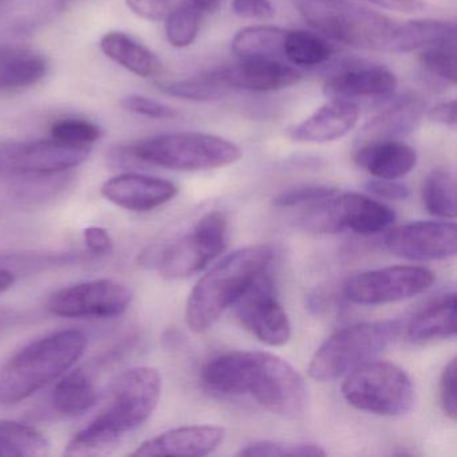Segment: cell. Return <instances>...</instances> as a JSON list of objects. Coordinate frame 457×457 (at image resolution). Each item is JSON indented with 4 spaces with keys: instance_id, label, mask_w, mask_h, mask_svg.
<instances>
[{
    "instance_id": "cell-24",
    "label": "cell",
    "mask_w": 457,
    "mask_h": 457,
    "mask_svg": "<svg viewBox=\"0 0 457 457\" xmlns=\"http://www.w3.org/2000/svg\"><path fill=\"white\" fill-rule=\"evenodd\" d=\"M456 336V294L446 293L422 307L409 320L406 338L422 345Z\"/></svg>"
},
{
    "instance_id": "cell-25",
    "label": "cell",
    "mask_w": 457,
    "mask_h": 457,
    "mask_svg": "<svg viewBox=\"0 0 457 457\" xmlns=\"http://www.w3.org/2000/svg\"><path fill=\"white\" fill-rule=\"evenodd\" d=\"M456 44V26L446 21L416 20L397 23L389 52L393 54Z\"/></svg>"
},
{
    "instance_id": "cell-3",
    "label": "cell",
    "mask_w": 457,
    "mask_h": 457,
    "mask_svg": "<svg viewBox=\"0 0 457 457\" xmlns=\"http://www.w3.org/2000/svg\"><path fill=\"white\" fill-rule=\"evenodd\" d=\"M275 256L277 248L263 243L240 248L221 259L189 294L186 310L189 328L195 333H204L212 328L248 286L269 271Z\"/></svg>"
},
{
    "instance_id": "cell-12",
    "label": "cell",
    "mask_w": 457,
    "mask_h": 457,
    "mask_svg": "<svg viewBox=\"0 0 457 457\" xmlns=\"http://www.w3.org/2000/svg\"><path fill=\"white\" fill-rule=\"evenodd\" d=\"M435 282L425 267L393 266L353 275L345 282L344 294L353 303L384 304L419 295Z\"/></svg>"
},
{
    "instance_id": "cell-7",
    "label": "cell",
    "mask_w": 457,
    "mask_h": 457,
    "mask_svg": "<svg viewBox=\"0 0 457 457\" xmlns=\"http://www.w3.org/2000/svg\"><path fill=\"white\" fill-rule=\"evenodd\" d=\"M398 320L347 326L328 337L312 355L309 374L317 381H336L378 357L401 331Z\"/></svg>"
},
{
    "instance_id": "cell-16",
    "label": "cell",
    "mask_w": 457,
    "mask_h": 457,
    "mask_svg": "<svg viewBox=\"0 0 457 457\" xmlns=\"http://www.w3.org/2000/svg\"><path fill=\"white\" fill-rule=\"evenodd\" d=\"M103 196L113 204L136 212H146L162 207L178 195L172 181L154 176L124 173L104 184Z\"/></svg>"
},
{
    "instance_id": "cell-15",
    "label": "cell",
    "mask_w": 457,
    "mask_h": 457,
    "mask_svg": "<svg viewBox=\"0 0 457 457\" xmlns=\"http://www.w3.org/2000/svg\"><path fill=\"white\" fill-rule=\"evenodd\" d=\"M385 247L398 258L414 262L445 261L456 255V224L446 221H414L390 229Z\"/></svg>"
},
{
    "instance_id": "cell-22",
    "label": "cell",
    "mask_w": 457,
    "mask_h": 457,
    "mask_svg": "<svg viewBox=\"0 0 457 457\" xmlns=\"http://www.w3.org/2000/svg\"><path fill=\"white\" fill-rule=\"evenodd\" d=\"M354 162L373 178L397 180L414 170L417 152L401 140L358 144Z\"/></svg>"
},
{
    "instance_id": "cell-2",
    "label": "cell",
    "mask_w": 457,
    "mask_h": 457,
    "mask_svg": "<svg viewBox=\"0 0 457 457\" xmlns=\"http://www.w3.org/2000/svg\"><path fill=\"white\" fill-rule=\"evenodd\" d=\"M159 370L140 366L119 377L103 411L74 436L65 449L68 456H90L116 446L148 421L162 397Z\"/></svg>"
},
{
    "instance_id": "cell-5",
    "label": "cell",
    "mask_w": 457,
    "mask_h": 457,
    "mask_svg": "<svg viewBox=\"0 0 457 457\" xmlns=\"http://www.w3.org/2000/svg\"><path fill=\"white\" fill-rule=\"evenodd\" d=\"M303 20L325 38L346 46L389 52L397 23L347 0H295Z\"/></svg>"
},
{
    "instance_id": "cell-29",
    "label": "cell",
    "mask_w": 457,
    "mask_h": 457,
    "mask_svg": "<svg viewBox=\"0 0 457 457\" xmlns=\"http://www.w3.org/2000/svg\"><path fill=\"white\" fill-rule=\"evenodd\" d=\"M50 443L41 430L15 421H0V457H42Z\"/></svg>"
},
{
    "instance_id": "cell-37",
    "label": "cell",
    "mask_w": 457,
    "mask_h": 457,
    "mask_svg": "<svg viewBox=\"0 0 457 457\" xmlns=\"http://www.w3.org/2000/svg\"><path fill=\"white\" fill-rule=\"evenodd\" d=\"M338 192V189L325 186L296 187V188L287 189V191L278 195L274 199V205L278 208L303 207V205L322 202Z\"/></svg>"
},
{
    "instance_id": "cell-11",
    "label": "cell",
    "mask_w": 457,
    "mask_h": 457,
    "mask_svg": "<svg viewBox=\"0 0 457 457\" xmlns=\"http://www.w3.org/2000/svg\"><path fill=\"white\" fill-rule=\"evenodd\" d=\"M89 154L90 149L74 148L53 138L0 144V178L60 175L81 165Z\"/></svg>"
},
{
    "instance_id": "cell-46",
    "label": "cell",
    "mask_w": 457,
    "mask_h": 457,
    "mask_svg": "<svg viewBox=\"0 0 457 457\" xmlns=\"http://www.w3.org/2000/svg\"><path fill=\"white\" fill-rule=\"evenodd\" d=\"M192 6L202 12H215L223 6L226 0H191Z\"/></svg>"
},
{
    "instance_id": "cell-39",
    "label": "cell",
    "mask_w": 457,
    "mask_h": 457,
    "mask_svg": "<svg viewBox=\"0 0 457 457\" xmlns=\"http://www.w3.org/2000/svg\"><path fill=\"white\" fill-rule=\"evenodd\" d=\"M456 376L457 362L456 358H452L448 365L441 373L440 378V403L443 406L444 413L451 420H456L457 416V398H456Z\"/></svg>"
},
{
    "instance_id": "cell-10",
    "label": "cell",
    "mask_w": 457,
    "mask_h": 457,
    "mask_svg": "<svg viewBox=\"0 0 457 457\" xmlns=\"http://www.w3.org/2000/svg\"><path fill=\"white\" fill-rule=\"evenodd\" d=\"M395 220V211L384 203L355 192H338L309 205L299 218V224L315 234H338L350 229L361 235H373L389 228Z\"/></svg>"
},
{
    "instance_id": "cell-34",
    "label": "cell",
    "mask_w": 457,
    "mask_h": 457,
    "mask_svg": "<svg viewBox=\"0 0 457 457\" xmlns=\"http://www.w3.org/2000/svg\"><path fill=\"white\" fill-rule=\"evenodd\" d=\"M419 61L432 79L451 87L456 85V44L438 45L421 50Z\"/></svg>"
},
{
    "instance_id": "cell-4",
    "label": "cell",
    "mask_w": 457,
    "mask_h": 457,
    "mask_svg": "<svg viewBox=\"0 0 457 457\" xmlns=\"http://www.w3.org/2000/svg\"><path fill=\"white\" fill-rule=\"evenodd\" d=\"M79 330H61L31 342L0 369V405H14L62 377L84 355Z\"/></svg>"
},
{
    "instance_id": "cell-41",
    "label": "cell",
    "mask_w": 457,
    "mask_h": 457,
    "mask_svg": "<svg viewBox=\"0 0 457 457\" xmlns=\"http://www.w3.org/2000/svg\"><path fill=\"white\" fill-rule=\"evenodd\" d=\"M365 189L368 194L378 199L393 200V202H403L411 196V191L405 184L395 180H385V179L374 178L373 180H369L365 184Z\"/></svg>"
},
{
    "instance_id": "cell-26",
    "label": "cell",
    "mask_w": 457,
    "mask_h": 457,
    "mask_svg": "<svg viewBox=\"0 0 457 457\" xmlns=\"http://www.w3.org/2000/svg\"><path fill=\"white\" fill-rule=\"evenodd\" d=\"M100 47L106 57L143 79H152L162 71L159 57L148 47L121 31H109L101 38Z\"/></svg>"
},
{
    "instance_id": "cell-47",
    "label": "cell",
    "mask_w": 457,
    "mask_h": 457,
    "mask_svg": "<svg viewBox=\"0 0 457 457\" xmlns=\"http://www.w3.org/2000/svg\"><path fill=\"white\" fill-rule=\"evenodd\" d=\"M14 283V274L10 270L0 269V294L12 288Z\"/></svg>"
},
{
    "instance_id": "cell-40",
    "label": "cell",
    "mask_w": 457,
    "mask_h": 457,
    "mask_svg": "<svg viewBox=\"0 0 457 457\" xmlns=\"http://www.w3.org/2000/svg\"><path fill=\"white\" fill-rule=\"evenodd\" d=\"M232 12L243 20L266 21L275 15L270 0H232Z\"/></svg>"
},
{
    "instance_id": "cell-42",
    "label": "cell",
    "mask_w": 457,
    "mask_h": 457,
    "mask_svg": "<svg viewBox=\"0 0 457 457\" xmlns=\"http://www.w3.org/2000/svg\"><path fill=\"white\" fill-rule=\"evenodd\" d=\"M125 4L137 17L154 22L165 20L170 12V0H125Z\"/></svg>"
},
{
    "instance_id": "cell-8",
    "label": "cell",
    "mask_w": 457,
    "mask_h": 457,
    "mask_svg": "<svg viewBox=\"0 0 457 457\" xmlns=\"http://www.w3.org/2000/svg\"><path fill=\"white\" fill-rule=\"evenodd\" d=\"M228 242V220L220 211L205 213L188 234L162 248L143 253L144 264H154L167 280L186 279L203 271Z\"/></svg>"
},
{
    "instance_id": "cell-9",
    "label": "cell",
    "mask_w": 457,
    "mask_h": 457,
    "mask_svg": "<svg viewBox=\"0 0 457 457\" xmlns=\"http://www.w3.org/2000/svg\"><path fill=\"white\" fill-rule=\"evenodd\" d=\"M342 395L349 405L377 416H403L414 405L411 377L400 366L385 361H370L346 374Z\"/></svg>"
},
{
    "instance_id": "cell-27",
    "label": "cell",
    "mask_w": 457,
    "mask_h": 457,
    "mask_svg": "<svg viewBox=\"0 0 457 457\" xmlns=\"http://www.w3.org/2000/svg\"><path fill=\"white\" fill-rule=\"evenodd\" d=\"M97 401V390L89 374L74 370L63 374L53 390L52 403L55 411L66 416H77L89 411Z\"/></svg>"
},
{
    "instance_id": "cell-45",
    "label": "cell",
    "mask_w": 457,
    "mask_h": 457,
    "mask_svg": "<svg viewBox=\"0 0 457 457\" xmlns=\"http://www.w3.org/2000/svg\"><path fill=\"white\" fill-rule=\"evenodd\" d=\"M362 2L374 4V6L379 7V9L403 12V14L421 12L427 6L424 0H362Z\"/></svg>"
},
{
    "instance_id": "cell-20",
    "label": "cell",
    "mask_w": 457,
    "mask_h": 457,
    "mask_svg": "<svg viewBox=\"0 0 457 457\" xmlns=\"http://www.w3.org/2000/svg\"><path fill=\"white\" fill-rule=\"evenodd\" d=\"M397 79L381 65L360 66L334 74L323 85L328 100L353 101L360 98H387L395 93Z\"/></svg>"
},
{
    "instance_id": "cell-48",
    "label": "cell",
    "mask_w": 457,
    "mask_h": 457,
    "mask_svg": "<svg viewBox=\"0 0 457 457\" xmlns=\"http://www.w3.org/2000/svg\"><path fill=\"white\" fill-rule=\"evenodd\" d=\"M2 328H4V317L0 315V331H2Z\"/></svg>"
},
{
    "instance_id": "cell-19",
    "label": "cell",
    "mask_w": 457,
    "mask_h": 457,
    "mask_svg": "<svg viewBox=\"0 0 457 457\" xmlns=\"http://www.w3.org/2000/svg\"><path fill=\"white\" fill-rule=\"evenodd\" d=\"M360 114L357 103L330 100L295 125L288 135L296 143H331L352 132L358 124Z\"/></svg>"
},
{
    "instance_id": "cell-1",
    "label": "cell",
    "mask_w": 457,
    "mask_h": 457,
    "mask_svg": "<svg viewBox=\"0 0 457 457\" xmlns=\"http://www.w3.org/2000/svg\"><path fill=\"white\" fill-rule=\"evenodd\" d=\"M202 381L219 395H251L283 419L301 417L309 403L303 377L272 353L232 352L213 357L202 369Z\"/></svg>"
},
{
    "instance_id": "cell-36",
    "label": "cell",
    "mask_w": 457,
    "mask_h": 457,
    "mask_svg": "<svg viewBox=\"0 0 457 457\" xmlns=\"http://www.w3.org/2000/svg\"><path fill=\"white\" fill-rule=\"evenodd\" d=\"M237 454L247 457H320L326 456V452L317 444L264 440L245 445Z\"/></svg>"
},
{
    "instance_id": "cell-14",
    "label": "cell",
    "mask_w": 457,
    "mask_h": 457,
    "mask_svg": "<svg viewBox=\"0 0 457 457\" xmlns=\"http://www.w3.org/2000/svg\"><path fill=\"white\" fill-rule=\"evenodd\" d=\"M132 302V291L113 279L77 283L57 291L47 309L63 318H113L124 314Z\"/></svg>"
},
{
    "instance_id": "cell-30",
    "label": "cell",
    "mask_w": 457,
    "mask_h": 457,
    "mask_svg": "<svg viewBox=\"0 0 457 457\" xmlns=\"http://www.w3.org/2000/svg\"><path fill=\"white\" fill-rule=\"evenodd\" d=\"M333 50L330 42L320 34L306 30H287L283 44V57L293 65L312 68L328 61Z\"/></svg>"
},
{
    "instance_id": "cell-31",
    "label": "cell",
    "mask_w": 457,
    "mask_h": 457,
    "mask_svg": "<svg viewBox=\"0 0 457 457\" xmlns=\"http://www.w3.org/2000/svg\"><path fill=\"white\" fill-rule=\"evenodd\" d=\"M422 202L428 212L441 219L456 218V179L444 168L428 173L421 188Z\"/></svg>"
},
{
    "instance_id": "cell-35",
    "label": "cell",
    "mask_w": 457,
    "mask_h": 457,
    "mask_svg": "<svg viewBox=\"0 0 457 457\" xmlns=\"http://www.w3.org/2000/svg\"><path fill=\"white\" fill-rule=\"evenodd\" d=\"M53 140L74 148L92 149L100 140L103 130L95 122L81 119H65L54 122L50 128Z\"/></svg>"
},
{
    "instance_id": "cell-44",
    "label": "cell",
    "mask_w": 457,
    "mask_h": 457,
    "mask_svg": "<svg viewBox=\"0 0 457 457\" xmlns=\"http://www.w3.org/2000/svg\"><path fill=\"white\" fill-rule=\"evenodd\" d=\"M428 120L432 124L441 125V127H456V101H445V103L437 104L432 109L427 112Z\"/></svg>"
},
{
    "instance_id": "cell-32",
    "label": "cell",
    "mask_w": 457,
    "mask_h": 457,
    "mask_svg": "<svg viewBox=\"0 0 457 457\" xmlns=\"http://www.w3.org/2000/svg\"><path fill=\"white\" fill-rule=\"evenodd\" d=\"M165 95L180 100L195 101V103H208L216 101L228 95L229 87L219 79L215 71L194 79H180L162 85Z\"/></svg>"
},
{
    "instance_id": "cell-6",
    "label": "cell",
    "mask_w": 457,
    "mask_h": 457,
    "mask_svg": "<svg viewBox=\"0 0 457 457\" xmlns=\"http://www.w3.org/2000/svg\"><path fill=\"white\" fill-rule=\"evenodd\" d=\"M128 156L180 172L218 170L242 159V149L215 135L178 132L146 138L127 149Z\"/></svg>"
},
{
    "instance_id": "cell-23",
    "label": "cell",
    "mask_w": 457,
    "mask_h": 457,
    "mask_svg": "<svg viewBox=\"0 0 457 457\" xmlns=\"http://www.w3.org/2000/svg\"><path fill=\"white\" fill-rule=\"evenodd\" d=\"M46 57L29 47L0 45V92L36 87L47 76Z\"/></svg>"
},
{
    "instance_id": "cell-49",
    "label": "cell",
    "mask_w": 457,
    "mask_h": 457,
    "mask_svg": "<svg viewBox=\"0 0 457 457\" xmlns=\"http://www.w3.org/2000/svg\"><path fill=\"white\" fill-rule=\"evenodd\" d=\"M63 2H66V0H63Z\"/></svg>"
},
{
    "instance_id": "cell-33",
    "label": "cell",
    "mask_w": 457,
    "mask_h": 457,
    "mask_svg": "<svg viewBox=\"0 0 457 457\" xmlns=\"http://www.w3.org/2000/svg\"><path fill=\"white\" fill-rule=\"evenodd\" d=\"M202 14L192 4L170 12L165 17V36L168 42L178 49L191 46L199 36Z\"/></svg>"
},
{
    "instance_id": "cell-38",
    "label": "cell",
    "mask_w": 457,
    "mask_h": 457,
    "mask_svg": "<svg viewBox=\"0 0 457 457\" xmlns=\"http://www.w3.org/2000/svg\"><path fill=\"white\" fill-rule=\"evenodd\" d=\"M121 106L130 113L148 117L154 120H170L178 117V112L170 105L144 97V96L132 95L122 98Z\"/></svg>"
},
{
    "instance_id": "cell-43",
    "label": "cell",
    "mask_w": 457,
    "mask_h": 457,
    "mask_svg": "<svg viewBox=\"0 0 457 457\" xmlns=\"http://www.w3.org/2000/svg\"><path fill=\"white\" fill-rule=\"evenodd\" d=\"M84 242L87 250L96 253V255H106V253H111L112 245H113L111 235L101 227H89V228L85 229Z\"/></svg>"
},
{
    "instance_id": "cell-18",
    "label": "cell",
    "mask_w": 457,
    "mask_h": 457,
    "mask_svg": "<svg viewBox=\"0 0 457 457\" xmlns=\"http://www.w3.org/2000/svg\"><path fill=\"white\" fill-rule=\"evenodd\" d=\"M223 438V428L215 425L175 428L144 441L132 456H207Z\"/></svg>"
},
{
    "instance_id": "cell-17",
    "label": "cell",
    "mask_w": 457,
    "mask_h": 457,
    "mask_svg": "<svg viewBox=\"0 0 457 457\" xmlns=\"http://www.w3.org/2000/svg\"><path fill=\"white\" fill-rule=\"evenodd\" d=\"M215 73L229 89L261 93L286 89L298 84L302 79L293 66L269 58L243 60L237 65L219 69Z\"/></svg>"
},
{
    "instance_id": "cell-28",
    "label": "cell",
    "mask_w": 457,
    "mask_h": 457,
    "mask_svg": "<svg viewBox=\"0 0 457 457\" xmlns=\"http://www.w3.org/2000/svg\"><path fill=\"white\" fill-rule=\"evenodd\" d=\"M287 30L277 26L258 25L243 29L231 42L234 54L242 60L253 58H269L278 60L283 55V44H285Z\"/></svg>"
},
{
    "instance_id": "cell-13",
    "label": "cell",
    "mask_w": 457,
    "mask_h": 457,
    "mask_svg": "<svg viewBox=\"0 0 457 457\" xmlns=\"http://www.w3.org/2000/svg\"><path fill=\"white\" fill-rule=\"evenodd\" d=\"M237 320L259 341L282 346L291 337V323L275 291L269 271L259 275L235 302Z\"/></svg>"
},
{
    "instance_id": "cell-21",
    "label": "cell",
    "mask_w": 457,
    "mask_h": 457,
    "mask_svg": "<svg viewBox=\"0 0 457 457\" xmlns=\"http://www.w3.org/2000/svg\"><path fill=\"white\" fill-rule=\"evenodd\" d=\"M425 113L427 103L420 96H403L363 125L358 135V144L401 140L419 128Z\"/></svg>"
}]
</instances>
